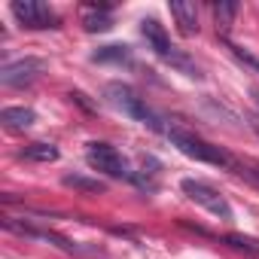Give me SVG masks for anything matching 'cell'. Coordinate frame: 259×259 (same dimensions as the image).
I'll use <instances>...</instances> for the list:
<instances>
[{"label":"cell","mask_w":259,"mask_h":259,"mask_svg":"<svg viewBox=\"0 0 259 259\" xmlns=\"http://www.w3.org/2000/svg\"><path fill=\"white\" fill-rule=\"evenodd\" d=\"M162 61H165L168 67H174L177 73H183L186 79H201V70H198V64H195V61H192V58H189L183 49H177V46H174L168 55H162Z\"/></svg>","instance_id":"obj_11"},{"label":"cell","mask_w":259,"mask_h":259,"mask_svg":"<svg viewBox=\"0 0 259 259\" xmlns=\"http://www.w3.org/2000/svg\"><path fill=\"white\" fill-rule=\"evenodd\" d=\"M85 162H89V168L92 171H98V174H107V177H135L132 171H128V162H125V156L116 150V147H110V144H104V141H95V144H89V153H85Z\"/></svg>","instance_id":"obj_4"},{"label":"cell","mask_w":259,"mask_h":259,"mask_svg":"<svg viewBox=\"0 0 259 259\" xmlns=\"http://www.w3.org/2000/svg\"><path fill=\"white\" fill-rule=\"evenodd\" d=\"M10 10H13V16L19 19V25L28 28V31L58 28V16H55L46 4H40V0H13Z\"/></svg>","instance_id":"obj_6"},{"label":"cell","mask_w":259,"mask_h":259,"mask_svg":"<svg viewBox=\"0 0 259 259\" xmlns=\"http://www.w3.org/2000/svg\"><path fill=\"white\" fill-rule=\"evenodd\" d=\"M180 189H183V195H186L189 201H195V204L204 207L207 213H213V217H220V220H232V204H229L226 195H220L210 183L186 177V180L180 183Z\"/></svg>","instance_id":"obj_3"},{"label":"cell","mask_w":259,"mask_h":259,"mask_svg":"<svg viewBox=\"0 0 259 259\" xmlns=\"http://www.w3.org/2000/svg\"><path fill=\"white\" fill-rule=\"evenodd\" d=\"M107 101H110L116 110H122L125 116H132L135 122L150 125L153 132H162V128H165V119H162L132 85H125V82H110V85H107Z\"/></svg>","instance_id":"obj_2"},{"label":"cell","mask_w":259,"mask_h":259,"mask_svg":"<svg viewBox=\"0 0 259 259\" xmlns=\"http://www.w3.org/2000/svg\"><path fill=\"white\" fill-rule=\"evenodd\" d=\"M4 229L7 232H16V235H25V238H37V241H49V244H55L58 250H64V253H82L70 238H64V235H58V232H52V229H40V226H31L28 220L25 223H19L16 217H4Z\"/></svg>","instance_id":"obj_7"},{"label":"cell","mask_w":259,"mask_h":259,"mask_svg":"<svg viewBox=\"0 0 259 259\" xmlns=\"http://www.w3.org/2000/svg\"><path fill=\"white\" fill-rule=\"evenodd\" d=\"M82 28H85L89 34H104V31H110V28H113L110 10H107V7H89V10L82 13Z\"/></svg>","instance_id":"obj_12"},{"label":"cell","mask_w":259,"mask_h":259,"mask_svg":"<svg viewBox=\"0 0 259 259\" xmlns=\"http://www.w3.org/2000/svg\"><path fill=\"white\" fill-rule=\"evenodd\" d=\"M162 135L171 141V147H177L183 156H189V159H195V162L217 165V168H238V162H235V159H232L226 150H220V147L207 144L204 138L192 135L189 128H183V125H177V122H165Z\"/></svg>","instance_id":"obj_1"},{"label":"cell","mask_w":259,"mask_h":259,"mask_svg":"<svg viewBox=\"0 0 259 259\" xmlns=\"http://www.w3.org/2000/svg\"><path fill=\"white\" fill-rule=\"evenodd\" d=\"M64 186H67V189H76V192H82V195H101V192L107 189L98 177H85V174H67V177H64Z\"/></svg>","instance_id":"obj_13"},{"label":"cell","mask_w":259,"mask_h":259,"mask_svg":"<svg viewBox=\"0 0 259 259\" xmlns=\"http://www.w3.org/2000/svg\"><path fill=\"white\" fill-rule=\"evenodd\" d=\"M241 174H247L253 183H259V168H247V171H241Z\"/></svg>","instance_id":"obj_18"},{"label":"cell","mask_w":259,"mask_h":259,"mask_svg":"<svg viewBox=\"0 0 259 259\" xmlns=\"http://www.w3.org/2000/svg\"><path fill=\"white\" fill-rule=\"evenodd\" d=\"M168 10H171V19L177 22V31H180L183 37L198 34V10H195V4H186V0H174Z\"/></svg>","instance_id":"obj_8"},{"label":"cell","mask_w":259,"mask_h":259,"mask_svg":"<svg viewBox=\"0 0 259 259\" xmlns=\"http://www.w3.org/2000/svg\"><path fill=\"white\" fill-rule=\"evenodd\" d=\"M250 128H253V132L259 135V116H250Z\"/></svg>","instance_id":"obj_19"},{"label":"cell","mask_w":259,"mask_h":259,"mask_svg":"<svg viewBox=\"0 0 259 259\" xmlns=\"http://www.w3.org/2000/svg\"><path fill=\"white\" fill-rule=\"evenodd\" d=\"M0 122H4L10 132H28V128L37 122V113L31 107H4Z\"/></svg>","instance_id":"obj_10"},{"label":"cell","mask_w":259,"mask_h":259,"mask_svg":"<svg viewBox=\"0 0 259 259\" xmlns=\"http://www.w3.org/2000/svg\"><path fill=\"white\" fill-rule=\"evenodd\" d=\"M141 34H144V40H147V46L162 58V55H168L174 46H171V40H168V31L156 22V19H144L141 22Z\"/></svg>","instance_id":"obj_9"},{"label":"cell","mask_w":259,"mask_h":259,"mask_svg":"<svg viewBox=\"0 0 259 259\" xmlns=\"http://www.w3.org/2000/svg\"><path fill=\"white\" fill-rule=\"evenodd\" d=\"M235 13H238V4H217L213 7V19H217V31H229V25L235 22Z\"/></svg>","instance_id":"obj_16"},{"label":"cell","mask_w":259,"mask_h":259,"mask_svg":"<svg viewBox=\"0 0 259 259\" xmlns=\"http://www.w3.org/2000/svg\"><path fill=\"white\" fill-rule=\"evenodd\" d=\"M229 46V52H232V58L235 61H241L244 67H250V70H256L259 73V58L250 52V49H244V46H238V43H226Z\"/></svg>","instance_id":"obj_17"},{"label":"cell","mask_w":259,"mask_h":259,"mask_svg":"<svg viewBox=\"0 0 259 259\" xmlns=\"http://www.w3.org/2000/svg\"><path fill=\"white\" fill-rule=\"evenodd\" d=\"M46 70V61L43 58H34V55H25L19 61H7L0 67V82L7 89H25L31 82H37Z\"/></svg>","instance_id":"obj_5"},{"label":"cell","mask_w":259,"mask_h":259,"mask_svg":"<svg viewBox=\"0 0 259 259\" xmlns=\"http://www.w3.org/2000/svg\"><path fill=\"white\" fill-rule=\"evenodd\" d=\"M92 61H98V64H107V61L128 64V61H132V49H128V46H104V49H98L92 55Z\"/></svg>","instance_id":"obj_15"},{"label":"cell","mask_w":259,"mask_h":259,"mask_svg":"<svg viewBox=\"0 0 259 259\" xmlns=\"http://www.w3.org/2000/svg\"><path fill=\"white\" fill-rule=\"evenodd\" d=\"M19 156H22L25 162L49 165V162H55V159H58V147H55V144H31V147H25Z\"/></svg>","instance_id":"obj_14"},{"label":"cell","mask_w":259,"mask_h":259,"mask_svg":"<svg viewBox=\"0 0 259 259\" xmlns=\"http://www.w3.org/2000/svg\"><path fill=\"white\" fill-rule=\"evenodd\" d=\"M253 98H256V107H259V89H256V92H253Z\"/></svg>","instance_id":"obj_20"}]
</instances>
